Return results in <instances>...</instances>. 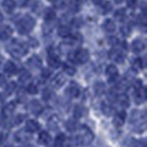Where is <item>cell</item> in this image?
<instances>
[{"instance_id":"obj_1","label":"cell","mask_w":147,"mask_h":147,"mask_svg":"<svg viewBox=\"0 0 147 147\" xmlns=\"http://www.w3.org/2000/svg\"><path fill=\"white\" fill-rule=\"evenodd\" d=\"M3 6H5V8H7V9H11V8L13 7V2H12V0H6L5 3H3Z\"/></svg>"},{"instance_id":"obj_2","label":"cell","mask_w":147,"mask_h":147,"mask_svg":"<svg viewBox=\"0 0 147 147\" xmlns=\"http://www.w3.org/2000/svg\"><path fill=\"white\" fill-rule=\"evenodd\" d=\"M135 1H136V0H128V3H131V5H133V3L135 2Z\"/></svg>"},{"instance_id":"obj_3","label":"cell","mask_w":147,"mask_h":147,"mask_svg":"<svg viewBox=\"0 0 147 147\" xmlns=\"http://www.w3.org/2000/svg\"><path fill=\"white\" fill-rule=\"evenodd\" d=\"M116 1H117V2H119V1H121V0H116Z\"/></svg>"}]
</instances>
